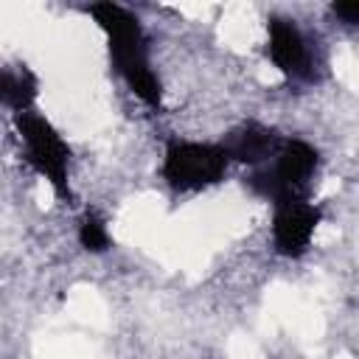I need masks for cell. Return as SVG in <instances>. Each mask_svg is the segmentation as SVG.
I'll return each instance as SVG.
<instances>
[{
  "label": "cell",
  "mask_w": 359,
  "mask_h": 359,
  "mask_svg": "<svg viewBox=\"0 0 359 359\" xmlns=\"http://www.w3.org/2000/svg\"><path fill=\"white\" fill-rule=\"evenodd\" d=\"M90 14L104 28V34L109 39L112 65L126 79L129 90L137 98H143L149 107H157L163 90H160V81H157V76H154V70L149 65L146 36H143V28H140L137 17L129 14L118 3H93Z\"/></svg>",
  "instance_id": "1"
},
{
  "label": "cell",
  "mask_w": 359,
  "mask_h": 359,
  "mask_svg": "<svg viewBox=\"0 0 359 359\" xmlns=\"http://www.w3.org/2000/svg\"><path fill=\"white\" fill-rule=\"evenodd\" d=\"M14 126L20 132V140L25 146V160L53 185V191L62 199H70V185H67V160L70 149L59 137V132L39 115V112H17Z\"/></svg>",
  "instance_id": "2"
},
{
  "label": "cell",
  "mask_w": 359,
  "mask_h": 359,
  "mask_svg": "<svg viewBox=\"0 0 359 359\" xmlns=\"http://www.w3.org/2000/svg\"><path fill=\"white\" fill-rule=\"evenodd\" d=\"M230 154L222 143H185L174 140L165 149L163 177L177 191H199L219 182L227 171Z\"/></svg>",
  "instance_id": "3"
},
{
  "label": "cell",
  "mask_w": 359,
  "mask_h": 359,
  "mask_svg": "<svg viewBox=\"0 0 359 359\" xmlns=\"http://www.w3.org/2000/svg\"><path fill=\"white\" fill-rule=\"evenodd\" d=\"M314 168H317V151L306 140H283L272 168L255 171L252 177H247V185L269 202H283L300 196Z\"/></svg>",
  "instance_id": "4"
},
{
  "label": "cell",
  "mask_w": 359,
  "mask_h": 359,
  "mask_svg": "<svg viewBox=\"0 0 359 359\" xmlns=\"http://www.w3.org/2000/svg\"><path fill=\"white\" fill-rule=\"evenodd\" d=\"M323 213L317 205L306 202L303 196H292L283 202H275V222H272V238L275 250L280 255H300L306 252Z\"/></svg>",
  "instance_id": "5"
},
{
  "label": "cell",
  "mask_w": 359,
  "mask_h": 359,
  "mask_svg": "<svg viewBox=\"0 0 359 359\" xmlns=\"http://www.w3.org/2000/svg\"><path fill=\"white\" fill-rule=\"evenodd\" d=\"M269 59L292 79H306L311 76V56L306 48L303 34L297 31V25L292 20L283 17H272L269 20Z\"/></svg>",
  "instance_id": "6"
},
{
  "label": "cell",
  "mask_w": 359,
  "mask_h": 359,
  "mask_svg": "<svg viewBox=\"0 0 359 359\" xmlns=\"http://www.w3.org/2000/svg\"><path fill=\"white\" fill-rule=\"evenodd\" d=\"M222 146L227 149L230 160L258 165V163L275 157V154L280 151L283 140H280L272 129H266V126H261V123H244V126L233 129V132L222 140Z\"/></svg>",
  "instance_id": "7"
},
{
  "label": "cell",
  "mask_w": 359,
  "mask_h": 359,
  "mask_svg": "<svg viewBox=\"0 0 359 359\" xmlns=\"http://www.w3.org/2000/svg\"><path fill=\"white\" fill-rule=\"evenodd\" d=\"M0 98L6 107L17 112H25L31 107V101L36 98V79L34 73L22 65V67H6L3 79H0Z\"/></svg>",
  "instance_id": "8"
},
{
  "label": "cell",
  "mask_w": 359,
  "mask_h": 359,
  "mask_svg": "<svg viewBox=\"0 0 359 359\" xmlns=\"http://www.w3.org/2000/svg\"><path fill=\"white\" fill-rule=\"evenodd\" d=\"M79 244L87 250V252H104L109 247V233H107V224L101 216L95 213H87L79 224Z\"/></svg>",
  "instance_id": "9"
},
{
  "label": "cell",
  "mask_w": 359,
  "mask_h": 359,
  "mask_svg": "<svg viewBox=\"0 0 359 359\" xmlns=\"http://www.w3.org/2000/svg\"><path fill=\"white\" fill-rule=\"evenodd\" d=\"M331 11H334L339 20L351 22V25H359V0H342V3H334Z\"/></svg>",
  "instance_id": "10"
}]
</instances>
